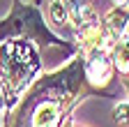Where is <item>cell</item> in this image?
Segmentation results:
<instances>
[{
    "mask_svg": "<svg viewBox=\"0 0 129 127\" xmlns=\"http://www.w3.org/2000/svg\"><path fill=\"white\" fill-rule=\"evenodd\" d=\"M111 9H120V12L129 14V0H111Z\"/></svg>",
    "mask_w": 129,
    "mask_h": 127,
    "instance_id": "7",
    "label": "cell"
},
{
    "mask_svg": "<svg viewBox=\"0 0 129 127\" xmlns=\"http://www.w3.org/2000/svg\"><path fill=\"white\" fill-rule=\"evenodd\" d=\"M111 60H113L115 76H120V81L129 79V35L127 33L115 42V46L111 51Z\"/></svg>",
    "mask_w": 129,
    "mask_h": 127,
    "instance_id": "5",
    "label": "cell"
},
{
    "mask_svg": "<svg viewBox=\"0 0 129 127\" xmlns=\"http://www.w3.org/2000/svg\"><path fill=\"white\" fill-rule=\"evenodd\" d=\"M81 58H83V74L88 86L94 90L97 97H111L115 99V92L111 90L113 76H115V69H113V60H111V51L104 49V46L97 44L94 49L81 53L76 51Z\"/></svg>",
    "mask_w": 129,
    "mask_h": 127,
    "instance_id": "4",
    "label": "cell"
},
{
    "mask_svg": "<svg viewBox=\"0 0 129 127\" xmlns=\"http://www.w3.org/2000/svg\"><path fill=\"white\" fill-rule=\"evenodd\" d=\"M124 33H127V35H129V23H127V30H124Z\"/></svg>",
    "mask_w": 129,
    "mask_h": 127,
    "instance_id": "11",
    "label": "cell"
},
{
    "mask_svg": "<svg viewBox=\"0 0 129 127\" xmlns=\"http://www.w3.org/2000/svg\"><path fill=\"white\" fill-rule=\"evenodd\" d=\"M64 127H83V125H78V122H76L74 118H69L67 122H64Z\"/></svg>",
    "mask_w": 129,
    "mask_h": 127,
    "instance_id": "9",
    "label": "cell"
},
{
    "mask_svg": "<svg viewBox=\"0 0 129 127\" xmlns=\"http://www.w3.org/2000/svg\"><path fill=\"white\" fill-rule=\"evenodd\" d=\"M88 97H97L83 74L78 53L62 67L44 72L21 102L3 118V127H64L72 111Z\"/></svg>",
    "mask_w": 129,
    "mask_h": 127,
    "instance_id": "1",
    "label": "cell"
},
{
    "mask_svg": "<svg viewBox=\"0 0 129 127\" xmlns=\"http://www.w3.org/2000/svg\"><path fill=\"white\" fill-rule=\"evenodd\" d=\"M3 118H5V97H3V86H0V127H3Z\"/></svg>",
    "mask_w": 129,
    "mask_h": 127,
    "instance_id": "8",
    "label": "cell"
},
{
    "mask_svg": "<svg viewBox=\"0 0 129 127\" xmlns=\"http://www.w3.org/2000/svg\"><path fill=\"white\" fill-rule=\"evenodd\" d=\"M9 39H28L37 44L39 49H62L67 58L76 56V46L69 44L67 39L58 37L48 21L44 19V12L23 0H12V7L5 19H0V44Z\"/></svg>",
    "mask_w": 129,
    "mask_h": 127,
    "instance_id": "3",
    "label": "cell"
},
{
    "mask_svg": "<svg viewBox=\"0 0 129 127\" xmlns=\"http://www.w3.org/2000/svg\"><path fill=\"white\" fill-rule=\"evenodd\" d=\"M39 46L28 39H9L0 44V86L5 97V113L21 102V97L42 76Z\"/></svg>",
    "mask_w": 129,
    "mask_h": 127,
    "instance_id": "2",
    "label": "cell"
},
{
    "mask_svg": "<svg viewBox=\"0 0 129 127\" xmlns=\"http://www.w3.org/2000/svg\"><path fill=\"white\" fill-rule=\"evenodd\" d=\"M113 120L120 127H129V102H118V106L113 109Z\"/></svg>",
    "mask_w": 129,
    "mask_h": 127,
    "instance_id": "6",
    "label": "cell"
},
{
    "mask_svg": "<svg viewBox=\"0 0 129 127\" xmlns=\"http://www.w3.org/2000/svg\"><path fill=\"white\" fill-rule=\"evenodd\" d=\"M122 86H124V90H127V95H129V79H124V81H122Z\"/></svg>",
    "mask_w": 129,
    "mask_h": 127,
    "instance_id": "10",
    "label": "cell"
}]
</instances>
